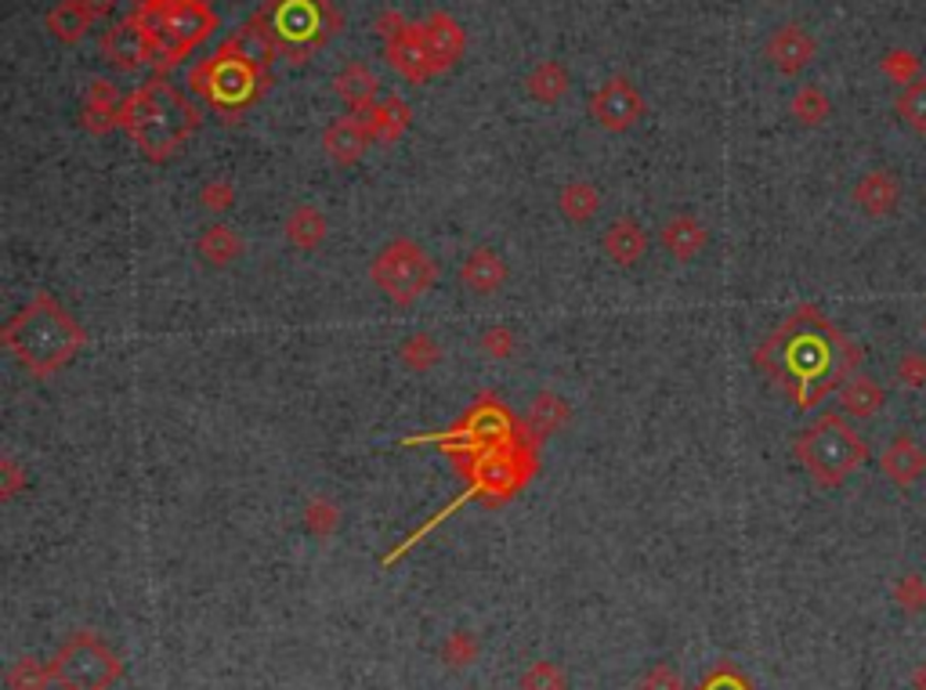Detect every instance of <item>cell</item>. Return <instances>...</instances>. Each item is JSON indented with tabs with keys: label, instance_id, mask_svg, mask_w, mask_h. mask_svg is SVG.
<instances>
[{
	"label": "cell",
	"instance_id": "1",
	"mask_svg": "<svg viewBox=\"0 0 926 690\" xmlns=\"http://www.w3.org/2000/svg\"><path fill=\"white\" fill-rule=\"evenodd\" d=\"M862 362V347L851 344L818 308L803 304L778 325L756 351V366L797 401V409H815L832 395Z\"/></svg>",
	"mask_w": 926,
	"mask_h": 690
},
{
	"label": "cell",
	"instance_id": "2",
	"mask_svg": "<svg viewBox=\"0 0 926 690\" xmlns=\"http://www.w3.org/2000/svg\"><path fill=\"white\" fill-rule=\"evenodd\" d=\"M0 341L25 373L47 380L76 358V351L84 347V330L55 297L41 293L4 322Z\"/></svg>",
	"mask_w": 926,
	"mask_h": 690
},
{
	"label": "cell",
	"instance_id": "3",
	"mask_svg": "<svg viewBox=\"0 0 926 690\" xmlns=\"http://www.w3.org/2000/svg\"><path fill=\"white\" fill-rule=\"evenodd\" d=\"M120 123L135 138V145L160 163L185 145V138L195 130V109L171 84L149 80L124 101Z\"/></svg>",
	"mask_w": 926,
	"mask_h": 690
},
{
	"label": "cell",
	"instance_id": "4",
	"mask_svg": "<svg viewBox=\"0 0 926 690\" xmlns=\"http://www.w3.org/2000/svg\"><path fill=\"white\" fill-rule=\"evenodd\" d=\"M792 452L821 488H840L869 460V445L854 434V427H847L840 412L818 416L807 431H800Z\"/></svg>",
	"mask_w": 926,
	"mask_h": 690
},
{
	"label": "cell",
	"instance_id": "5",
	"mask_svg": "<svg viewBox=\"0 0 926 690\" xmlns=\"http://www.w3.org/2000/svg\"><path fill=\"white\" fill-rule=\"evenodd\" d=\"M141 22L152 33L156 62H178L214 30V15L203 0H146Z\"/></svg>",
	"mask_w": 926,
	"mask_h": 690
},
{
	"label": "cell",
	"instance_id": "6",
	"mask_svg": "<svg viewBox=\"0 0 926 690\" xmlns=\"http://www.w3.org/2000/svg\"><path fill=\"white\" fill-rule=\"evenodd\" d=\"M370 279L395 304H413L438 282V265L413 239H395L373 257Z\"/></svg>",
	"mask_w": 926,
	"mask_h": 690
},
{
	"label": "cell",
	"instance_id": "7",
	"mask_svg": "<svg viewBox=\"0 0 926 690\" xmlns=\"http://www.w3.org/2000/svg\"><path fill=\"white\" fill-rule=\"evenodd\" d=\"M257 73L251 62H243L228 51H217L211 62H203L192 73V87L214 101L221 109H236L243 101H251L257 95Z\"/></svg>",
	"mask_w": 926,
	"mask_h": 690
},
{
	"label": "cell",
	"instance_id": "8",
	"mask_svg": "<svg viewBox=\"0 0 926 690\" xmlns=\"http://www.w3.org/2000/svg\"><path fill=\"white\" fill-rule=\"evenodd\" d=\"M102 55L124 73H135L146 62H152L156 58L152 33H149V25L141 22V15L124 19V22H116L113 30H106V36H102Z\"/></svg>",
	"mask_w": 926,
	"mask_h": 690
},
{
	"label": "cell",
	"instance_id": "9",
	"mask_svg": "<svg viewBox=\"0 0 926 690\" xmlns=\"http://www.w3.org/2000/svg\"><path fill=\"white\" fill-rule=\"evenodd\" d=\"M116 672V661L95 640H76L62 655V680L73 690H102Z\"/></svg>",
	"mask_w": 926,
	"mask_h": 690
},
{
	"label": "cell",
	"instance_id": "10",
	"mask_svg": "<svg viewBox=\"0 0 926 690\" xmlns=\"http://www.w3.org/2000/svg\"><path fill=\"white\" fill-rule=\"evenodd\" d=\"M590 109L597 116V123L608 127V130H626V127H634L637 120H641V95H637V87L630 80H622V76H616V80H608L597 87V95L590 101Z\"/></svg>",
	"mask_w": 926,
	"mask_h": 690
},
{
	"label": "cell",
	"instance_id": "11",
	"mask_svg": "<svg viewBox=\"0 0 926 690\" xmlns=\"http://www.w3.org/2000/svg\"><path fill=\"white\" fill-rule=\"evenodd\" d=\"M322 30L319 0H279L272 11V33L283 44H316Z\"/></svg>",
	"mask_w": 926,
	"mask_h": 690
},
{
	"label": "cell",
	"instance_id": "12",
	"mask_svg": "<svg viewBox=\"0 0 926 690\" xmlns=\"http://www.w3.org/2000/svg\"><path fill=\"white\" fill-rule=\"evenodd\" d=\"M815 55H818L815 36H807L800 25H781V30H775L771 41H767V58L775 62V69L789 73V76L807 69V65L815 62Z\"/></svg>",
	"mask_w": 926,
	"mask_h": 690
},
{
	"label": "cell",
	"instance_id": "13",
	"mask_svg": "<svg viewBox=\"0 0 926 690\" xmlns=\"http://www.w3.org/2000/svg\"><path fill=\"white\" fill-rule=\"evenodd\" d=\"M460 282L467 285L471 293H496V290H503V282H507V260L489 250V246H478V250H471L464 257V265H460Z\"/></svg>",
	"mask_w": 926,
	"mask_h": 690
},
{
	"label": "cell",
	"instance_id": "14",
	"mask_svg": "<svg viewBox=\"0 0 926 690\" xmlns=\"http://www.w3.org/2000/svg\"><path fill=\"white\" fill-rule=\"evenodd\" d=\"M883 474L894 481L897 488H908L926 474V452L912 441V434H897L891 449L883 452Z\"/></svg>",
	"mask_w": 926,
	"mask_h": 690
},
{
	"label": "cell",
	"instance_id": "15",
	"mask_svg": "<svg viewBox=\"0 0 926 690\" xmlns=\"http://www.w3.org/2000/svg\"><path fill=\"white\" fill-rule=\"evenodd\" d=\"M854 203L869 217H886L902 203V185H897V177L891 171H872L854 185Z\"/></svg>",
	"mask_w": 926,
	"mask_h": 690
},
{
	"label": "cell",
	"instance_id": "16",
	"mask_svg": "<svg viewBox=\"0 0 926 690\" xmlns=\"http://www.w3.org/2000/svg\"><path fill=\"white\" fill-rule=\"evenodd\" d=\"M602 246L616 265L630 268V265H637V260H645V254H648V231L637 225L634 217H619L608 225Z\"/></svg>",
	"mask_w": 926,
	"mask_h": 690
},
{
	"label": "cell",
	"instance_id": "17",
	"mask_svg": "<svg viewBox=\"0 0 926 690\" xmlns=\"http://www.w3.org/2000/svg\"><path fill=\"white\" fill-rule=\"evenodd\" d=\"M659 239H662V246H667V250H670L677 260H691L695 254L706 250L710 231L702 228V220L688 217V214H677V217L667 220V225H662Z\"/></svg>",
	"mask_w": 926,
	"mask_h": 690
},
{
	"label": "cell",
	"instance_id": "18",
	"mask_svg": "<svg viewBox=\"0 0 926 690\" xmlns=\"http://www.w3.org/2000/svg\"><path fill=\"white\" fill-rule=\"evenodd\" d=\"M370 141H373L370 130L359 116H351V120H341V123H333L330 130H326V152H330L341 166L355 163L359 155L366 152Z\"/></svg>",
	"mask_w": 926,
	"mask_h": 690
},
{
	"label": "cell",
	"instance_id": "19",
	"mask_svg": "<svg viewBox=\"0 0 926 690\" xmlns=\"http://www.w3.org/2000/svg\"><path fill=\"white\" fill-rule=\"evenodd\" d=\"M272 30H265V25H243V30L236 36H228V44L221 47V51H228V55H236L243 62H251L254 69H260V65H268L272 55H276V41H272Z\"/></svg>",
	"mask_w": 926,
	"mask_h": 690
},
{
	"label": "cell",
	"instance_id": "20",
	"mask_svg": "<svg viewBox=\"0 0 926 690\" xmlns=\"http://www.w3.org/2000/svg\"><path fill=\"white\" fill-rule=\"evenodd\" d=\"M883 387L876 380H869V376H854V380H847L840 387V409L847 416H854V420H869V416H876L883 409Z\"/></svg>",
	"mask_w": 926,
	"mask_h": 690
},
{
	"label": "cell",
	"instance_id": "21",
	"mask_svg": "<svg viewBox=\"0 0 926 690\" xmlns=\"http://www.w3.org/2000/svg\"><path fill=\"white\" fill-rule=\"evenodd\" d=\"M557 206L572 225H586V220H594L597 211H602V195H597V188L590 185V181H572V185L561 188Z\"/></svg>",
	"mask_w": 926,
	"mask_h": 690
},
{
	"label": "cell",
	"instance_id": "22",
	"mask_svg": "<svg viewBox=\"0 0 926 690\" xmlns=\"http://www.w3.org/2000/svg\"><path fill=\"white\" fill-rule=\"evenodd\" d=\"M286 239H290L297 250H316L326 239V217L316 206H297V211L286 217Z\"/></svg>",
	"mask_w": 926,
	"mask_h": 690
},
{
	"label": "cell",
	"instance_id": "23",
	"mask_svg": "<svg viewBox=\"0 0 926 690\" xmlns=\"http://www.w3.org/2000/svg\"><path fill=\"white\" fill-rule=\"evenodd\" d=\"M195 250H200V257L206 260V265L221 268V265H232V260L243 254V242L228 225H211V228H203Z\"/></svg>",
	"mask_w": 926,
	"mask_h": 690
},
{
	"label": "cell",
	"instance_id": "24",
	"mask_svg": "<svg viewBox=\"0 0 926 690\" xmlns=\"http://www.w3.org/2000/svg\"><path fill=\"white\" fill-rule=\"evenodd\" d=\"M91 22H95V15L87 11L84 0H62V4L47 15V30L55 33L58 41L73 44V41H81Z\"/></svg>",
	"mask_w": 926,
	"mask_h": 690
},
{
	"label": "cell",
	"instance_id": "25",
	"mask_svg": "<svg viewBox=\"0 0 926 690\" xmlns=\"http://www.w3.org/2000/svg\"><path fill=\"white\" fill-rule=\"evenodd\" d=\"M421 33H424V44H427V51H432L435 65H446V62H453L456 55H460L464 33L456 30V22H449L446 15L432 19L427 22V30H421Z\"/></svg>",
	"mask_w": 926,
	"mask_h": 690
},
{
	"label": "cell",
	"instance_id": "26",
	"mask_svg": "<svg viewBox=\"0 0 926 690\" xmlns=\"http://www.w3.org/2000/svg\"><path fill=\"white\" fill-rule=\"evenodd\" d=\"M337 90H341V98L348 106L362 109H373L376 101V80L370 76V69H362V65H348V69L337 76Z\"/></svg>",
	"mask_w": 926,
	"mask_h": 690
},
{
	"label": "cell",
	"instance_id": "27",
	"mask_svg": "<svg viewBox=\"0 0 926 690\" xmlns=\"http://www.w3.org/2000/svg\"><path fill=\"white\" fill-rule=\"evenodd\" d=\"M897 116H902V123L912 130V134H926V80H912L908 87H902V95H897Z\"/></svg>",
	"mask_w": 926,
	"mask_h": 690
},
{
	"label": "cell",
	"instance_id": "28",
	"mask_svg": "<svg viewBox=\"0 0 926 690\" xmlns=\"http://www.w3.org/2000/svg\"><path fill=\"white\" fill-rule=\"evenodd\" d=\"M829 112H832L829 98L821 95L818 87H803L800 95L792 98V116H797V120L807 123V127H818L821 120H829Z\"/></svg>",
	"mask_w": 926,
	"mask_h": 690
},
{
	"label": "cell",
	"instance_id": "29",
	"mask_svg": "<svg viewBox=\"0 0 926 690\" xmlns=\"http://www.w3.org/2000/svg\"><path fill=\"white\" fill-rule=\"evenodd\" d=\"M438 358H441V351H438V344L427 333H416V336H409L406 344H402V362H406V366L416 369V373H427Z\"/></svg>",
	"mask_w": 926,
	"mask_h": 690
},
{
	"label": "cell",
	"instance_id": "30",
	"mask_svg": "<svg viewBox=\"0 0 926 690\" xmlns=\"http://www.w3.org/2000/svg\"><path fill=\"white\" fill-rule=\"evenodd\" d=\"M880 69L891 76L894 84H902V87H908L912 80H919V58L912 55V51H905V47L886 51L883 62H880Z\"/></svg>",
	"mask_w": 926,
	"mask_h": 690
},
{
	"label": "cell",
	"instance_id": "31",
	"mask_svg": "<svg viewBox=\"0 0 926 690\" xmlns=\"http://www.w3.org/2000/svg\"><path fill=\"white\" fill-rule=\"evenodd\" d=\"M529 87H532V95H536V98H543V101H554V98H561V95H565V87H568V80H565V69H561L557 62H546V65H540L536 73H532Z\"/></svg>",
	"mask_w": 926,
	"mask_h": 690
},
{
	"label": "cell",
	"instance_id": "32",
	"mask_svg": "<svg viewBox=\"0 0 926 690\" xmlns=\"http://www.w3.org/2000/svg\"><path fill=\"white\" fill-rule=\"evenodd\" d=\"M565 420H568V409L561 398H540L536 409H532V427H536L540 434H554Z\"/></svg>",
	"mask_w": 926,
	"mask_h": 690
},
{
	"label": "cell",
	"instance_id": "33",
	"mask_svg": "<svg viewBox=\"0 0 926 690\" xmlns=\"http://www.w3.org/2000/svg\"><path fill=\"white\" fill-rule=\"evenodd\" d=\"M897 380H902L905 387H912V390L926 387V355L908 351V355L897 362Z\"/></svg>",
	"mask_w": 926,
	"mask_h": 690
},
{
	"label": "cell",
	"instance_id": "34",
	"mask_svg": "<svg viewBox=\"0 0 926 690\" xmlns=\"http://www.w3.org/2000/svg\"><path fill=\"white\" fill-rule=\"evenodd\" d=\"M894 596H897V604H902L905 611H923L926 607V585H923L919 575H905Z\"/></svg>",
	"mask_w": 926,
	"mask_h": 690
},
{
	"label": "cell",
	"instance_id": "35",
	"mask_svg": "<svg viewBox=\"0 0 926 690\" xmlns=\"http://www.w3.org/2000/svg\"><path fill=\"white\" fill-rule=\"evenodd\" d=\"M481 351H486L489 358H507L514 351V333L496 325V330H489L486 336H481Z\"/></svg>",
	"mask_w": 926,
	"mask_h": 690
},
{
	"label": "cell",
	"instance_id": "36",
	"mask_svg": "<svg viewBox=\"0 0 926 690\" xmlns=\"http://www.w3.org/2000/svg\"><path fill=\"white\" fill-rule=\"evenodd\" d=\"M200 200L206 211H228L232 200H236V192H232V185H225V181H214V185H206L200 192Z\"/></svg>",
	"mask_w": 926,
	"mask_h": 690
},
{
	"label": "cell",
	"instance_id": "37",
	"mask_svg": "<svg viewBox=\"0 0 926 690\" xmlns=\"http://www.w3.org/2000/svg\"><path fill=\"white\" fill-rule=\"evenodd\" d=\"M308 520H311V528H333V510H330V503L326 499H316L308 506Z\"/></svg>",
	"mask_w": 926,
	"mask_h": 690
},
{
	"label": "cell",
	"instance_id": "38",
	"mask_svg": "<svg viewBox=\"0 0 926 690\" xmlns=\"http://www.w3.org/2000/svg\"><path fill=\"white\" fill-rule=\"evenodd\" d=\"M84 4H87V11H91V15L98 19V15H106V11L113 8V0H84Z\"/></svg>",
	"mask_w": 926,
	"mask_h": 690
},
{
	"label": "cell",
	"instance_id": "39",
	"mask_svg": "<svg viewBox=\"0 0 926 690\" xmlns=\"http://www.w3.org/2000/svg\"><path fill=\"white\" fill-rule=\"evenodd\" d=\"M916 690H926V661L916 669Z\"/></svg>",
	"mask_w": 926,
	"mask_h": 690
}]
</instances>
